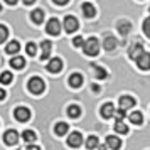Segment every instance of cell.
I'll use <instances>...</instances> for the list:
<instances>
[{
    "label": "cell",
    "instance_id": "7c38bea8",
    "mask_svg": "<svg viewBox=\"0 0 150 150\" xmlns=\"http://www.w3.org/2000/svg\"><path fill=\"white\" fill-rule=\"evenodd\" d=\"M83 14H84V17H88V19L95 17V15H96L95 5H93V4H89V2H84V4H83Z\"/></svg>",
    "mask_w": 150,
    "mask_h": 150
},
{
    "label": "cell",
    "instance_id": "d6986e66",
    "mask_svg": "<svg viewBox=\"0 0 150 150\" xmlns=\"http://www.w3.org/2000/svg\"><path fill=\"white\" fill-rule=\"evenodd\" d=\"M68 115L71 116V118H79V116H81V108H79L78 105H69Z\"/></svg>",
    "mask_w": 150,
    "mask_h": 150
},
{
    "label": "cell",
    "instance_id": "8fae6325",
    "mask_svg": "<svg viewBox=\"0 0 150 150\" xmlns=\"http://www.w3.org/2000/svg\"><path fill=\"white\" fill-rule=\"evenodd\" d=\"M140 52H143V46L140 44V42H133V44H132V47H130V51H128V56L135 61L137 56L140 54Z\"/></svg>",
    "mask_w": 150,
    "mask_h": 150
},
{
    "label": "cell",
    "instance_id": "d590c367",
    "mask_svg": "<svg viewBox=\"0 0 150 150\" xmlns=\"http://www.w3.org/2000/svg\"><path fill=\"white\" fill-rule=\"evenodd\" d=\"M27 149H29V150H30V149H32V150H37L39 147H37V145H30V143H29V145H27Z\"/></svg>",
    "mask_w": 150,
    "mask_h": 150
},
{
    "label": "cell",
    "instance_id": "e575fe53",
    "mask_svg": "<svg viewBox=\"0 0 150 150\" xmlns=\"http://www.w3.org/2000/svg\"><path fill=\"white\" fill-rule=\"evenodd\" d=\"M5 96H7L5 89H2V88H0V101H2V100H5Z\"/></svg>",
    "mask_w": 150,
    "mask_h": 150
},
{
    "label": "cell",
    "instance_id": "cb8c5ba5",
    "mask_svg": "<svg viewBox=\"0 0 150 150\" xmlns=\"http://www.w3.org/2000/svg\"><path fill=\"white\" fill-rule=\"evenodd\" d=\"M130 122L133 123V125H140L143 122V115L140 111H133L132 115H130Z\"/></svg>",
    "mask_w": 150,
    "mask_h": 150
},
{
    "label": "cell",
    "instance_id": "7a4b0ae2",
    "mask_svg": "<svg viewBox=\"0 0 150 150\" xmlns=\"http://www.w3.org/2000/svg\"><path fill=\"white\" fill-rule=\"evenodd\" d=\"M83 49H84V54H86V56H96V54H98V51H100L98 39H95V37H89L88 41L83 44Z\"/></svg>",
    "mask_w": 150,
    "mask_h": 150
},
{
    "label": "cell",
    "instance_id": "52a82bcc",
    "mask_svg": "<svg viewBox=\"0 0 150 150\" xmlns=\"http://www.w3.org/2000/svg\"><path fill=\"white\" fill-rule=\"evenodd\" d=\"M64 29H66V32H74V30H78V21H76V17H73V15H68L66 19H64Z\"/></svg>",
    "mask_w": 150,
    "mask_h": 150
},
{
    "label": "cell",
    "instance_id": "83f0119b",
    "mask_svg": "<svg viewBox=\"0 0 150 150\" xmlns=\"http://www.w3.org/2000/svg\"><path fill=\"white\" fill-rule=\"evenodd\" d=\"M7 37H8V29L5 27V25H2V24H0V44L7 41Z\"/></svg>",
    "mask_w": 150,
    "mask_h": 150
},
{
    "label": "cell",
    "instance_id": "603a6c76",
    "mask_svg": "<svg viewBox=\"0 0 150 150\" xmlns=\"http://www.w3.org/2000/svg\"><path fill=\"white\" fill-rule=\"evenodd\" d=\"M19 49H21V44L17 41H12L7 44V47H5V51H7L8 54H17L19 52Z\"/></svg>",
    "mask_w": 150,
    "mask_h": 150
},
{
    "label": "cell",
    "instance_id": "8992f818",
    "mask_svg": "<svg viewBox=\"0 0 150 150\" xmlns=\"http://www.w3.org/2000/svg\"><path fill=\"white\" fill-rule=\"evenodd\" d=\"M61 69H62V61L59 59V57H54V59H51V61L47 62V71L49 73L56 74V73H61Z\"/></svg>",
    "mask_w": 150,
    "mask_h": 150
},
{
    "label": "cell",
    "instance_id": "277c9868",
    "mask_svg": "<svg viewBox=\"0 0 150 150\" xmlns=\"http://www.w3.org/2000/svg\"><path fill=\"white\" fill-rule=\"evenodd\" d=\"M46 30L51 35H59V32H61V22L57 19H51L47 22V25H46Z\"/></svg>",
    "mask_w": 150,
    "mask_h": 150
},
{
    "label": "cell",
    "instance_id": "5b68a950",
    "mask_svg": "<svg viewBox=\"0 0 150 150\" xmlns=\"http://www.w3.org/2000/svg\"><path fill=\"white\" fill-rule=\"evenodd\" d=\"M14 116L19 122H27L29 118H30V110L25 108V106H19V108H15Z\"/></svg>",
    "mask_w": 150,
    "mask_h": 150
},
{
    "label": "cell",
    "instance_id": "f1b7e54d",
    "mask_svg": "<svg viewBox=\"0 0 150 150\" xmlns=\"http://www.w3.org/2000/svg\"><path fill=\"white\" fill-rule=\"evenodd\" d=\"M86 147L88 149H96L98 147V138L96 137H89L88 140H86Z\"/></svg>",
    "mask_w": 150,
    "mask_h": 150
},
{
    "label": "cell",
    "instance_id": "6da1fadb",
    "mask_svg": "<svg viewBox=\"0 0 150 150\" xmlns=\"http://www.w3.org/2000/svg\"><path fill=\"white\" fill-rule=\"evenodd\" d=\"M27 88L30 93H34V95H41L42 91L46 89V83L42 81L39 76H34V78H30L27 83Z\"/></svg>",
    "mask_w": 150,
    "mask_h": 150
},
{
    "label": "cell",
    "instance_id": "484cf974",
    "mask_svg": "<svg viewBox=\"0 0 150 150\" xmlns=\"http://www.w3.org/2000/svg\"><path fill=\"white\" fill-rule=\"evenodd\" d=\"M22 137H24V140H25L27 143H30V142L35 140V133L32 132V130H25V132L22 133Z\"/></svg>",
    "mask_w": 150,
    "mask_h": 150
},
{
    "label": "cell",
    "instance_id": "9c48e42d",
    "mask_svg": "<svg viewBox=\"0 0 150 150\" xmlns=\"http://www.w3.org/2000/svg\"><path fill=\"white\" fill-rule=\"evenodd\" d=\"M83 143V135L79 132H73L71 135L68 137V145L69 147H79Z\"/></svg>",
    "mask_w": 150,
    "mask_h": 150
},
{
    "label": "cell",
    "instance_id": "e0dca14e",
    "mask_svg": "<svg viewBox=\"0 0 150 150\" xmlns=\"http://www.w3.org/2000/svg\"><path fill=\"white\" fill-rule=\"evenodd\" d=\"M69 86H73V88H79L83 84V76L81 74H71L69 76Z\"/></svg>",
    "mask_w": 150,
    "mask_h": 150
},
{
    "label": "cell",
    "instance_id": "7402d4cb",
    "mask_svg": "<svg viewBox=\"0 0 150 150\" xmlns=\"http://www.w3.org/2000/svg\"><path fill=\"white\" fill-rule=\"evenodd\" d=\"M103 47L106 49V51H113V49L116 47V41L115 37H105V41H103Z\"/></svg>",
    "mask_w": 150,
    "mask_h": 150
},
{
    "label": "cell",
    "instance_id": "4316f807",
    "mask_svg": "<svg viewBox=\"0 0 150 150\" xmlns=\"http://www.w3.org/2000/svg\"><path fill=\"white\" fill-rule=\"evenodd\" d=\"M0 83H4V84H10V83H12V74H10L8 71H4V73L0 74Z\"/></svg>",
    "mask_w": 150,
    "mask_h": 150
},
{
    "label": "cell",
    "instance_id": "8d00e7d4",
    "mask_svg": "<svg viewBox=\"0 0 150 150\" xmlns=\"http://www.w3.org/2000/svg\"><path fill=\"white\" fill-rule=\"evenodd\" d=\"M34 2H35V0H24V4H25V5H32Z\"/></svg>",
    "mask_w": 150,
    "mask_h": 150
},
{
    "label": "cell",
    "instance_id": "ffe728a7",
    "mask_svg": "<svg viewBox=\"0 0 150 150\" xmlns=\"http://www.w3.org/2000/svg\"><path fill=\"white\" fill-rule=\"evenodd\" d=\"M54 132H56V135H59V137L66 135V133H68V123L59 122V123L54 127Z\"/></svg>",
    "mask_w": 150,
    "mask_h": 150
},
{
    "label": "cell",
    "instance_id": "44dd1931",
    "mask_svg": "<svg viewBox=\"0 0 150 150\" xmlns=\"http://www.w3.org/2000/svg\"><path fill=\"white\" fill-rule=\"evenodd\" d=\"M30 19H32L35 24H41V22L44 21V12H42L41 8H35V10H32V14H30Z\"/></svg>",
    "mask_w": 150,
    "mask_h": 150
},
{
    "label": "cell",
    "instance_id": "ba28073f",
    "mask_svg": "<svg viewBox=\"0 0 150 150\" xmlns=\"http://www.w3.org/2000/svg\"><path fill=\"white\" fill-rule=\"evenodd\" d=\"M4 142L7 143V145H15V143L19 142V133L15 130H7L4 133Z\"/></svg>",
    "mask_w": 150,
    "mask_h": 150
},
{
    "label": "cell",
    "instance_id": "3957f363",
    "mask_svg": "<svg viewBox=\"0 0 150 150\" xmlns=\"http://www.w3.org/2000/svg\"><path fill=\"white\" fill-rule=\"evenodd\" d=\"M137 64H138V68L143 69V71H147L150 69V54L149 52H140V54L137 56Z\"/></svg>",
    "mask_w": 150,
    "mask_h": 150
},
{
    "label": "cell",
    "instance_id": "4dcf8cb0",
    "mask_svg": "<svg viewBox=\"0 0 150 150\" xmlns=\"http://www.w3.org/2000/svg\"><path fill=\"white\" fill-rule=\"evenodd\" d=\"M143 32L147 37H150V17H147L145 21H143Z\"/></svg>",
    "mask_w": 150,
    "mask_h": 150
},
{
    "label": "cell",
    "instance_id": "d4e9b609",
    "mask_svg": "<svg viewBox=\"0 0 150 150\" xmlns=\"http://www.w3.org/2000/svg\"><path fill=\"white\" fill-rule=\"evenodd\" d=\"M118 30H120V34H128L130 30V22L128 21H120L118 22Z\"/></svg>",
    "mask_w": 150,
    "mask_h": 150
},
{
    "label": "cell",
    "instance_id": "f546056e",
    "mask_svg": "<svg viewBox=\"0 0 150 150\" xmlns=\"http://www.w3.org/2000/svg\"><path fill=\"white\" fill-rule=\"evenodd\" d=\"M35 51H37V47H35L34 42H29L27 46H25V52H27L29 56H35Z\"/></svg>",
    "mask_w": 150,
    "mask_h": 150
},
{
    "label": "cell",
    "instance_id": "d6a6232c",
    "mask_svg": "<svg viewBox=\"0 0 150 150\" xmlns=\"http://www.w3.org/2000/svg\"><path fill=\"white\" fill-rule=\"evenodd\" d=\"M73 44H74V47H81L83 46V37H79V35L74 37V39H73Z\"/></svg>",
    "mask_w": 150,
    "mask_h": 150
},
{
    "label": "cell",
    "instance_id": "ac0fdd59",
    "mask_svg": "<svg viewBox=\"0 0 150 150\" xmlns=\"http://www.w3.org/2000/svg\"><path fill=\"white\" fill-rule=\"evenodd\" d=\"M115 130L118 132V133H128V125L123 122V118H120V120H116L115 122Z\"/></svg>",
    "mask_w": 150,
    "mask_h": 150
},
{
    "label": "cell",
    "instance_id": "2e32d148",
    "mask_svg": "<svg viewBox=\"0 0 150 150\" xmlns=\"http://www.w3.org/2000/svg\"><path fill=\"white\" fill-rule=\"evenodd\" d=\"M10 66L14 69H22L25 66V61H24V57L22 56H14L12 59H10Z\"/></svg>",
    "mask_w": 150,
    "mask_h": 150
},
{
    "label": "cell",
    "instance_id": "74e56055",
    "mask_svg": "<svg viewBox=\"0 0 150 150\" xmlns=\"http://www.w3.org/2000/svg\"><path fill=\"white\" fill-rule=\"evenodd\" d=\"M5 2H7L8 5H15L17 4V0H5Z\"/></svg>",
    "mask_w": 150,
    "mask_h": 150
},
{
    "label": "cell",
    "instance_id": "1f68e13d",
    "mask_svg": "<svg viewBox=\"0 0 150 150\" xmlns=\"http://www.w3.org/2000/svg\"><path fill=\"white\" fill-rule=\"evenodd\" d=\"M96 78H98V79H105V78H106V71L103 68H96Z\"/></svg>",
    "mask_w": 150,
    "mask_h": 150
},
{
    "label": "cell",
    "instance_id": "30bf717a",
    "mask_svg": "<svg viewBox=\"0 0 150 150\" xmlns=\"http://www.w3.org/2000/svg\"><path fill=\"white\" fill-rule=\"evenodd\" d=\"M51 49H52V46H51V41H42L41 42V59L42 61H46V59H49V56H51Z\"/></svg>",
    "mask_w": 150,
    "mask_h": 150
},
{
    "label": "cell",
    "instance_id": "4fadbf2b",
    "mask_svg": "<svg viewBox=\"0 0 150 150\" xmlns=\"http://www.w3.org/2000/svg\"><path fill=\"white\" fill-rule=\"evenodd\" d=\"M118 103H120V108H123V110H130L132 106H135V100L132 96H122Z\"/></svg>",
    "mask_w": 150,
    "mask_h": 150
},
{
    "label": "cell",
    "instance_id": "9a60e30c",
    "mask_svg": "<svg viewBox=\"0 0 150 150\" xmlns=\"http://www.w3.org/2000/svg\"><path fill=\"white\" fill-rule=\"evenodd\" d=\"M105 147H108L111 150H116L122 147V142H120V138H116V137H106V145Z\"/></svg>",
    "mask_w": 150,
    "mask_h": 150
},
{
    "label": "cell",
    "instance_id": "836d02e7",
    "mask_svg": "<svg viewBox=\"0 0 150 150\" xmlns=\"http://www.w3.org/2000/svg\"><path fill=\"white\" fill-rule=\"evenodd\" d=\"M52 2H54L56 5H66L69 0H52Z\"/></svg>",
    "mask_w": 150,
    "mask_h": 150
},
{
    "label": "cell",
    "instance_id": "5bb4252c",
    "mask_svg": "<svg viewBox=\"0 0 150 150\" xmlns=\"http://www.w3.org/2000/svg\"><path fill=\"white\" fill-rule=\"evenodd\" d=\"M115 113V106H113V103H105L101 106V116L103 118H111Z\"/></svg>",
    "mask_w": 150,
    "mask_h": 150
}]
</instances>
